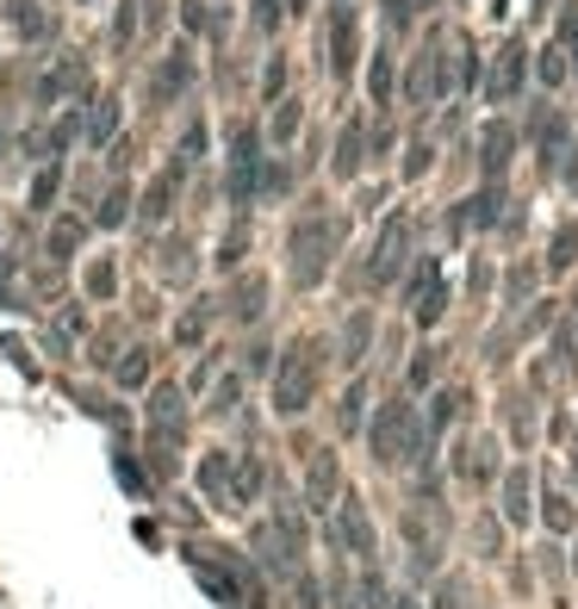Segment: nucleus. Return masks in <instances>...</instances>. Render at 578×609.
<instances>
[{
	"label": "nucleus",
	"mask_w": 578,
	"mask_h": 609,
	"mask_svg": "<svg viewBox=\"0 0 578 609\" xmlns=\"http://www.w3.org/2000/svg\"><path fill=\"white\" fill-rule=\"evenodd\" d=\"M442 374V348L429 343V348H417V361H411V386H429Z\"/></svg>",
	"instance_id": "41"
},
{
	"label": "nucleus",
	"mask_w": 578,
	"mask_h": 609,
	"mask_svg": "<svg viewBox=\"0 0 578 609\" xmlns=\"http://www.w3.org/2000/svg\"><path fill=\"white\" fill-rule=\"evenodd\" d=\"M522 292H535V267H529V262H522V267H510V292H504V304L517 311V304H522Z\"/></svg>",
	"instance_id": "45"
},
{
	"label": "nucleus",
	"mask_w": 578,
	"mask_h": 609,
	"mask_svg": "<svg viewBox=\"0 0 578 609\" xmlns=\"http://www.w3.org/2000/svg\"><path fill=\"white\" fill-rule=\"evenodd\" d=\"M0 13H7V32H13L20 44H44L50 32H57V20H50V7H44V0H7Z\"/></svg>",
	"instance_id": "20"
},
{
	"label": "nucleus",
	"mask_w": 578,
	"mask_h": 609,
	"mask_svg": "<svg viewBox=\"0 0 578 609\" xmlns=\"http://www.w3.org/2000/svg\"><path fill=\"white\" fill-rule=\"evenodd\" d=\"M529 143H535V162H541V169H559V156H566V143H573V125H566V113L541 100L535 113H529Z\"/></svg>",
	"instance_id": "13"
},
{
	"label": "nucleus",
	"mask_w": 578,
	"mask_h": 609,
	"mask_svg": "<svg viewBox=\"0 0 578 609\" xmlns=\"http://www.w3.org/2000/svg\"><path fill=\"white\" fill-rule=\"evenodd\" d=\"M361 404H367V386L355 380L343 392V404H336V423H343V429H361Z\"/></svg>",
	"instance_id": "40"
},
{
	"label": "nucleus",
	"mask_w": 578,
	"mask_h": 609,
	"mask_svg": "<svg viewBox=\"0 0 578 609\" xmlns=\"http://www.w3.org/2000/svg\"><path fill=\"white\" fill-rule=\"evenodd\" d=\"M137 32H143V20H137V0H118V13H113V44H118V50H131Z\"/></svg>",
	"instance_id": "37"
},
{
	"label": "nucleus",
	"mask_w": 578,
	"mask_h": 609,
	"mask_svg": "<svg viewBox=\"0 0 578 609\" xmlns=\"http://www.w3.org/2000/svg\"><path fill=\"white\" fill-rule=\"evenodd\" d=\"M547 529H573V510H566V497H547Z\"/></svg>",
	"instance_id": "49"
},
{
	"label": "nucleus",
	"mask_w": 578,
	"mask_h": 609,
	"mask_svg": "<svg viewBox=\"0 0 578 609\" xmlns=\"http://www.w3.org/2000/svg\"><path fill=\"white\" fill-rule=\"evenodd\" d=\"M367 441H373V467H405L429 436H424L417 404H411V399H385L380 417H373V429H367Z\"/></svg>",
	"instance_id": "4"
},
{
	"label": "nucleus",
	"mask_w": 578,
	"mask_h": 609,
	"mask_svg": "<svg viewBox=\"0 0 578 609\" xmlns=\"http://www.w3.org/2000/svg\"><path fill=\"white\" fill-rule=\"evenodd\" d=\"M255 548H262V560H268L274 572H287L292 585L305 590V522H299V510H274L262 529H255Z\"/></svg>",
	"instance_id": "6"
},
{
	"label": "nucleus",
	"mask_w": 578,
	"mask_h": 609,
	"mask_svg": "<svg viewBox=\"0 0 578 609\" xmlns=\"http://www.w3.org/2000/svg\"><path fill=\"white\" fill-rule=\"evenodd\" d=\"M392 88H398V76H392V50H380V57L367 62V100H373V106H392Z\"/></svg>",
	"instance_id": "30"
},
{
	"label": "nucleus",
	"mask_w": 578,
	"mask_h": 609,
	"mask_svg": "<svg viewBox=\"0 0 578 609\" xmlns=\"http://www.w3.org/2000/svg\"><path fill=\"white\" fill-rule=\"evenodd\" d=\"M292 137H299V100H274V113H268V143H274V150H287Z\"/></svg>",
	"instance_id": "31"
},
{
	"label": "nucleus",
	"mask_w": 578,
	"mask_h": 609,
	"mask_svg": "<svg viewBox=\"0 0 578 609\" xmlns=\"http://www.w3.org/2000/svg\"><path fill=\"white\" fill-rule=\"evenodd\" d=\"M0 156H7V125H0Z\"/></svg>",
	"instance_id": "54"
},
{
	"label": "nucleus",
	"mask_w": 578,
	"mask_h": 609,
	"mask_svg": "<svg viewBox=\"0 0 578 609\" xmlns=\"http://www.w3.org/2000/svg\"><path fill=\"white\" fill-rule=\"evenodd\" d=\"M187 162H181V156H169V162H162V174H155L150 187H143V199H137V218H143V225H162V218H169L174 211V199H181V187H187Z\"/></svg>",
	"instance_id": "14"
},
{
	"label": "nucleus",
	"mask_w": 578,
	"mask_h": 609,
	"mask_svg": "<svg viewBox=\"0 0 578 609\" xmlns=\"http://www.w3.org/2000/svg\"><path fill=\"white\" fill-rule=\"evenodd\" d=\"M559 181H566V187H578V143H566V169H559Z\"/></svg>",
	"instance_id": "50"
},
{
	"label": "nucleus",
	"mask_w": 578,
	"mask_h": 609,
	"mask_svg": "<svg viewBox=\"0 0 578 609\" xmlns=\"http://www.w3.org/2000/svg\"><path fill=\"white\" fill-rule=\"evenodd\" d=\"M405 299H411V318H417V324H436L448 311V280H442V262H436V255H424V262L411 267Z\"/></svg>",
	"instance_id": "12"
},
{
	"label": "nucleus",
	"mask_w": 578,
	"mask_h": 609,
	"mask_svg": "<svg viewBox=\"0 0 578 609\" xmlns=\"http://www.w3.org/2000/svg\"><path fill=\"white\" fill-rule=\"evenodd\" d=\"M32 100H38V106H62V100H88V62H81V57H57V62H50V69L38 76Z\"/></svg>",
	"instance_id": "15"
},
{
	"label": "nucleus",
	"mask_w": 578,
	"mask_h": 609,
	"mask_svg": "<svg viewBox=\"0 0 578 609\" xmlns=\"http://www.w3.org/2000/svg\"><path fill=\"white\" fill-rule=\"evenodd\" d=\"M243 249H250V225H236L224 243H218V267H236L243 262Z\"/></svg>",
	"instance_id": "44"
},
{
	"label": "nucleus",
	"mask_w": 578,
	"mask_h": 609,
	"mask_svg": "<svg viewBox=\"0 0 578 609\" xmlns=\"http://www.w3.org/2000/svg\"><path fill=\"white\" fill-rule=\"evenodd\" d=\"M231 473H236V455L218 448V455H206V467H199V485H206L218 504H231Z\"/></svg>",
	"instance_id": "27"
},
{
	"label": "nucleus",
	"mask_w": 578,
	"mask_h": 609,
	"mask_svg": "<svg viewBox=\"0 0 578 609\" xmlns=\"http://www.w3.org/2000/svg\"><path fill=\"white\" fill-rule=\"evenodd\" d=\"M461 404H466V392H454V386H448V392H442V399H436V411H429V429H424V436H429V441H436V436H442V429H448V423H454V417H461Z\"/></svg>",
	"instance_id": "35"
},
{
	"label": "nucleus",
	"mask_w": 578,
	"mask_h": 609,
	"mask_svg": "<svg viewBox=\"0 0 578 609\" xmlns=\"http://www.w3.org/2000/svg\"><path fill=\"white\" fill-rule=\"evenodd\" d=\"M504 206H510L504 181H479V193H466L461 211H454V230H498Z\"/></svg>",
	"instance_id": "18"
},
{
	"label": "nucleus",
	"mask_w": 578,
	"mask_h": 609,
	"mask_svg": "<svg viewBox=\"0 0 578 609\" xmlns=\"http://www.w3.org/2000/svg\"><path fill=\"white\" fill-rule=\"evenodd\" d=\"M573 262H578V225H559L554 249H547V274H573Z\"/></svg>",
	"instance_id": "33"
},
{
	"label": "nucleus",
	"mask_w": 578,
	"mask_h": 609,
	"mask_svg": "<svg viewBox=\"0 0 578 609\" xmlns=\"http://www.w3.org/2000/svg\"><path fill=\"white\" fill-rule=\"evenodd\" d=\"M559 57H566V62H573V69H578V0H566V7H559Z\"/></svg>",
	"instance_id": "36"
},
{
	"label": "nucleus",
	"mask_w": 578,
	"mask_h": 609,
	"mask_svg": "<svg viewBox=\"0 0 578 609\" xmlns=\"http://www.w3.org/2000/svg\"><path fill=\"white\" fill-rule=\"evenodd\" d=\"M336 492H343V473H336V455H330V448H324V455L311 460V479H305V504H311V510H317V516H330V497H336Z\"/></svg>",
	"instance_id": "23"
},
{
	"label": "nucleus",
	"mask_w": 578,
	"mask_h": 609,
	"mask_svg": "<svg viewBox=\"0 0 578 609\" xmlns=\"http://www.w3.org/2000/svg\"><path fill=\"white\" fill-rule=\"evenodd\" d=\"M573 473H578V448H573Z\"/></svg>",
	"instance_id": "55"
},
{
	"label": "nucleus",
	"mask_w": 578,
	"mask_h": 609,
	"mask_svg": "<svg viewBox=\"0 0 578 609\" xmlns=\"http://www.w3.org/2000/svg\"><path fill=\"white\" fill-rule=\"evenodd\" d=\"M385 609H417V604H411V597H398V604H385Z\"/></svg>",
	"instance_id": "53"
},
{
	"label": "nucleus",
	"mask_w": 578,
	"mask_h": 609,
	"mask_svg": "<svg viewBox=\"0 0 578 609\" xmlns=\"http://www.w3.org/2000/svg\"><path fill=\"white\" fill-rule=\"evenodd\" d=\"M81 7H94V0H81Z\"/></svg>",
	"instance_id": "56"
},
{
	"label": "nucleus",
	"mask_w": 578,
	"mask_h": 609,
	"mask_svg": "<svg viewBox=\"0 0 578 609\" xmlns=\"http://www.w3.org/2000/svg\"><path fill=\"white\" fill-rule=\"evenodd\" d=\"M336 548H348L355 560H367V553H380V535H373V522H367L361 497H348V504H336Z\"/></svg>",
	"instance_id": "19"
},
{
	"label": "nucleus",
	"mask_w": 578,
	"mask_h": 609,
	"mask_svg": "<svg viewBox=\"0 0 578 609\" xmlns=\"http://www.w3.org/2000/svg\"><path fill=\"white\" fill-rule=\"evenodd\" d=\"M262 162H268V137L255 131L250 118L231 125V174H224V193H231L236 211H250L262 199Z\"/></svg>",
	"instance_id": "5"
},
{
	"label": "nucleus",
	"mask_w": 578,
	"mask_h": 609,
	"mask_svg": "<svg viewBox=\"0 0 578 609\" xmlns=\"http://www.w3.org/2000/svg\"><path fill=\"white\" fill-rule=\"evenodd\" d=\"M193 81H199V62H193L187 44H174L169 57L150 69V106L162 113V106H181V100L193 94Z\"/></svg>",
	"instance_id": "11"
},
{
	"label": "nucleus",
	"mask_w": 578,
	"mask_h": 609,
	"mask_svg": "<svg viewBox=\"0 0 578 609\" xmlns=\"http://www.w3.org/2000/svg\"><path fill=\"white\" fill-rule=\"evenodd\" d=\"M535 76L547 81V88H559V81L573 76V62L559 57V44H547V50H535Z\"/></svg>",
	"instance_id": "39"
},
{
	"label": "nucleus",
	"mask_w": 578,
	"mask_h": 609,
	"mask_svg": "<svg viewBox=\"0 0 578 609\" xmlns=\"http://www.w3.org/2000/svg\"><path fill=\"white\" fill-rule=\"evenodd\" d=\"M231 318L236 324H255V318H262V304H268V280H262V274H243V280L231 286Z\"/></svg>",
	"instance_id": "24"
},
{
	"label": "nucleus",
	"mask_w": 578,
	"mask_h": 609,
	"mask_svg": "<svg viewBox=\"0 0 578 609\" xmlns=\"http://www.w3.org/2000/svg\"><path fill=\"white\" fill-rule=\"evenodd\" d=\"M411 243H417V218L411 211H392L367 249V286H392L411 267Z\"/></svg>",
	"instance_id": "7"
},
{
	"label": "nucleus",
	"mask_w": 578,
	"mask_h": 609,
	"mask_svg": "<svg viewBox=\"0 0 578 609\" xmlns=\"http://www.w3.org/2000/svg\"><path fill=\"white\" fill-rule=\"evenodd\" d=\"M81 237H88V218H57V225H50V255H57V262H69V255H76L81 249Z\"/></svg>",
	"instance_id": "32"
},
{
	"label": "nucleus",
	"mask_w": 578,
	"mask_h": 609,
	"mask_svg": "<svg viewBox=\"0 0 578 609\" xmlns=\"http://www.w3.org/2000/svg\"><path fill=\"white\" fill-rule=\"evenodd\" d=\"M280 13H287V20H305V13H311V0H280Z\"/></svg>",
	"instance_id": "51"
},
{
	"label": "nucleus",
	"mask_w": 578,
	"mask_h": 609,
	"mask_svg": "<svg viewBox=\"0 0 578 609\" xmlns=\"http://www.w3.org/2000/svg\"><path fill=\"white\" fill-rule=\"evenodd\" d=\"M473 76V44L466 38H448V32H429L411 57V76H405V100L411 106H442L454 100V88Z\"/></svg>",
	"instance_id": "1"
},
{
	"label": "nucleus",
	"mask_w": 578,
	"mask_h": 609,
	"mask_svg": "<svg viewBox=\"0 0 578 609\" xmlns=\"http://www.w3.org/2000/svg\"><path fill=\"white\" fill-rule=\"evenodd\" d=\"M57 193H62V156H57V162H44V169L32 174V193H25V206H32V211H50V206H57Z\"/></svg>",
	"instance_id": "28"
},
{
	"label": "nucleus",
	"mask_w": 578,
	"mask_h": 609,
	"mask_svg": "<svg viewBox=\"0 0 578 609\" xmlns=\"http://www.w3.org/2000/svg\"><path fill=\"white\" fill-rule=\"evenodd\" d=\"M429 7H442V0H411V13H429Z\"/></svg>",
	"instance_id": "52"
},
{
	"label": "nucleus",
	"mask_w": 578,
	"mask_h": 609,
	"mask_svg": "<svg viewBox=\"0 0 578 609\" xmlns=\"http://www.w3.org/2000/svg\"><path fill=\"white\" fill-rule=\"evenodd\" d=\"M429 162H436V143H429V137H411V150H405V181H417Z\"/></svg>",
	"instance_id": "42"
},
{
	"label": "nucleus",
	"mask_w": 578,
	"mask_h": 609,
	"mask_svg": "<svg viewBox=\"0 0 578 609\" xmlns=\"http://www.w3.org/2000/svg\"><path fill=\"white\" fill-rule=\"evenodd\" d=\"M367 125H373L367 113L343 118V131H336V156H330V174H336V181H361V169H367Z\"/></svg>",
	"instance_id": "17"
},
{
	"label": "nucleus",
	"mask_w": 578,
	"mask_h": 609,
	"mask_svg": "<svg viewBox=\"0 0 578 609\" xmlns=\"http://www.w3.org/2000/svg\"><path fill=\"white\" fill-rule=\"evenodd\" d=\"M88 292H94V299H113L118 292V262L113 255H100V262L88 267Z\"/></svg>",
	"instance_id": "38"
},
{
	"label": "nucleus",
	"mask_w": 578,
	"mask_h": 609,
	"mask_svg": "<svg viewBox=\"0 0 578 609\" xmlns=\"http://www.w3.org/2000/svg\"><path fill=\"white\" fill-rule=\"evenodd\" d=\"M125 218H131V187H125V181H118V187H113V193H106V199H100V211H94V225L118 230V225H125Z\"/></svg>",
	"instance_id": "34"
},
{
	"label": "nucleus",
	"mask_w": 578,
	"mask_h": 609,
	"mask_svg": "<svg viewBox=\"0 0 578 609\" xmlns=\"http://www.w3.org/2000/svg\"><path fill=\"white\" fill-rule=\"evenodd\" d=\"M529 492H535L529 467H510L504 473V522H529Z\"/></svg>",
	"instance_id": "25"
},
{
	"label": "nucleus",
	"mask_w": 578,
	"mask_h": 609,
	"mask_svg": "<svg viewBox=\"0 0 578 609\" xmlns=\"http://www.w3.org/2000/svg\"><path fill=\"white\" fill-rule=\"evenodd\" d=\"M367 343H373V311H355V318L343 324V361L361 367L367 361Z\"/></svg>",
	"instance_id": "29"
},
{
	"label": "nucleus",
	"mask_w": 578,
	"mask_h": 609,
	"mask_svg": "<svg viewBox=\"0 0 578 609\" xmlns=\"http://www.w3.org/2000/svg\"><path fill=\"white\" fill-rule=\"evenodd\" d=\"M181 423H187V411H181V386L162 380L150 392V448H155V467L169 473L174 467V441H181Z\"/></svg>",
	"instance_id": "9"
},
{
	"label": "nucleus",
	"mask_w": 578,
	"mask_h": 609,
	"mask_svg": "<svg viewBox=\"0 0 578 609\" xmlns=\"http://www.w3.org/2000/svg\"><path fill=\"white\" fill-rule=\"evenodd\" d=\"M517 162V125L510 118H485L479 125V181H504Z\"/></svg>",
	"instance_id": "16"
},
{
	"label": "nucleus",
	"mask_w": 578,
	"mask_h": 609,
	"mask_svg": "<svg viewBox=\"0 0 578 609\" xmlns=\"http://www.w3.org/2000/svg\"><path fill=\"white\" fill-rule=\"evenodd\" d=\"M461 479H466V485H492V479H498V441H492V436H466L461 441Z\"/></svg>",
	"instance_id": "22"
},
{
	"label": "nucleus",
	"mask_w": 578,
	"mask_h": 609,
	"mask_svg": "<svg viewBox=\"0 0 578 609\" xmlns=\"http://www.w3.org/2000/svg\"><path fill=\"white\" fill-rule=\"evenodd\" d=\"M118 118H125L118 94H100V100H88V113H81V137H88L94 150H106V143H113V131H118Z\"/></svg>",
	"instance_id": "21"
},
{
	"label": "nucleus",
	"mask_w": 578,
	"mask_h": 609,
	"mask_svg": "<svg viewBox=\"0 0 578 609\" xmlns=\"http://www.w3.org/2000/svg\"><path fill=\"white\" fill-rule=\"evenodd\" d=\"M324 336H299V343L280 355V374H274V411L280 417H299V411H311V399H317V386H324Z\"/></svg>",
	"instance_id": "3"
},
{
	"label": "nucleus",
	"mask_w": 578,
	"mask_h": 609,
	"mask_svg": "<svg viewBox=\"0 0 578 609\" xmlns=\"http://www.w3.org/2000/svg\"><path fill=\"white\" fill-rule=\"evenodd\" d=\"M336 249H343V218H330V211H299L287 230V274L299 292H311V286H324L330 262H336Z\"/></svg>",
	"instance_id": "2"
},
{
	"label": "nucleus",
	"mask_w": 578,
	"mask_h": 609,
	"mask_svg": "<svg viewBox=\"0 0 578 609\" xmlns=\"http://www.w3.org/2000/svg\"><path fill=\"white\" fill-rule=\"evenodd\" d=\"M143 380H150V355H143V348H131V355L118 361V386H143Z\"/></svg>",
	"instance_id": "43"
},
{
	"label": "nucleus",
	"mask_w": 578,
	"mask_h": 609,
	"mask_svg": "<svg viewBox=\"0 0 578 609\" xmlns=\"http://www.w3.org/2000/svg\"><path fill=\"white\" fill-rule=\"evenodd\" d=\"M212 318H218L212 299H193V311L174 324V348H199V343H206V330H212Z\"/></svg>",
	"instance_id": "26"
},
{
	"label": "nucleus",
	"mask_w": 578,
	"mask_h": 609,
	"mask_svg": "<svg viewBox=\"0 0 578 609\" xmlns=\"http://www.w3.org/2000/svg\"><path fill=\"white\" fill-rule=\"evenodd\" d=\"M280 20H287V13H280V0H255V32H262V38L280 32Z\"/></svg>",
	"instance_id": "46"
},
{
	"label": "nucleus",
	"mask_w": 578,
	"mask_h": 609,
	"mask_svg": "<svg viewBox=\"0 0 578 609\" xmlns=\"http://www.w3.org/2000/svg\"><path fill=\"white\" fill-rule=\"evenodd\" d=\"M236 399H243V380H224V386H218V404H212V411L224 417V411H236Z\"/></svg>",
	"instance_id": "48"
},
{
	"label": "nucleus",
	"mask_w": 578,
	"mask_h": 609,
	"mask_svg": "<svg viewBox=\"0 0 578 609\" xmlns=\"http://www.w3.org/2000/svg\"><path fill=\"white\" fill-rule=\"evenodd\" d=\"M361 62V7L355 0H330V20H324V76L348 81Z\"/></svg>",
	"instance_id": "8"
},
{
	"label": "nucleus",
	"mask_w": 578,
	"mask_h": 609,
	"mask_svg": "<svg viewBox=\"0 0 578 609\" xmlns=\"http://www.w3.org/2000/svg\"><path fill=\"white\" fill-rule=\"evenodd\" d=\"M522 88H529V44L510 38L498 57H492V69H485V100H492V106H517Z\"/></svg>",
	"instance_id": "10"
},
{
	"label": "nucleus",
	"mask_w": 578,
	"mask_h": 609,
	"mask_svg": "<svg viewBox=\"0 0 578 609\" xmlns=\"http://www.w3.org/2000/svg\"><path fill=\"white\" fill-rule=\"evenodd\" d=\"M137 20H143V25L155 32V25L169 20V0H137Z\"/></svg>",
	"instance_id": "47"
}]
</instances>
